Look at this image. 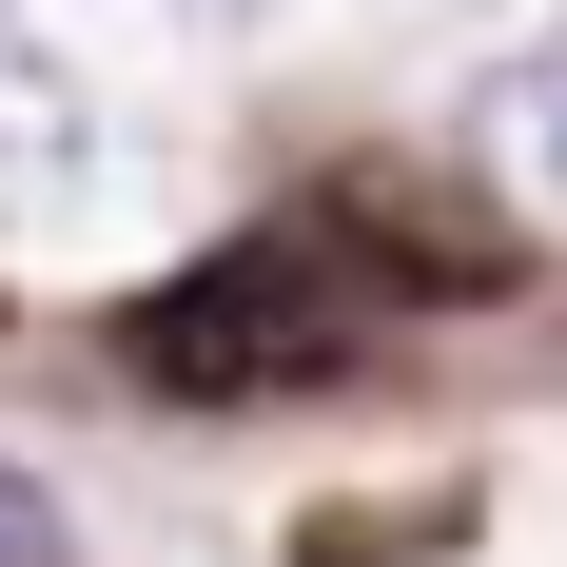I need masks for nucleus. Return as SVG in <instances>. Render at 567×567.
Here are the masks:
<instances>
[{"mask_svg": "<svg viewBox=\"0 0 567 567\" xmlns=\"http://www.w3.org/2000/svg\"><path fill=\"white\" fill-rule=\"evenodd\" d=\"M392 293H411L392 216L293 196V216L216 235L196 275L117 293V372H137V392H176V411H275V392H313L333 352H372V333H392Z\"/></svg>", "mask_w": 567, "mask_h": 567, "instance_id": "1", "label": "nucleus"}, {"mask_svg": "<svg viewBox=\"0 0 567 567\" xmlns=\"http://www.w3.org/2000/svg\"><path fill=\"white\" fill-rule=\"evenodd\" d=\"M489 176L567 216V20H548V40H509V79H489Z\"/></svg>", "mask_w": 567, "mask_h": 567, "instance_id": "3", "label": "nucleus"}, {"mask_svg": "<svg viewBox=\"0 0 567 567\" xmlns=\"http://www.w3.org/2000/svg\"><path fill=\"white\" fill-rule=\"evenodd\" d=\"M176 20H275V0H176Z\"/></svg>", "mask_w": 567, "mask_h": 567, "instance_id": "5", "label": "nucleus"}, {"mask_svg": "<svg viewBox=\"0 0 567 567\" xmlns=\"http://www.w3.org/2000/svg\"><path fill=\"white\" fill-rule=\"evenodd\" d=\"M0 567H79V509H59L20 451H0Z\"/></svg>", "mask_w": 567, "mask_h": 567, "instance_id": "4", "label": "nucleus"}, {"mask_svg": "<svg viewBox=\"0 0 567 567\" xmlns=\"http://www.w3.org/2000/svg\"><path fill=\"white\" fill-rule=\"evenodd\" d=\"M79 176H99V99H79V59L0 20V216H59Z\"/></svg>", "mask_w": 567, "mask_h": 567, "instance_id": "2", "label": "nucleus"}]
</instances>
